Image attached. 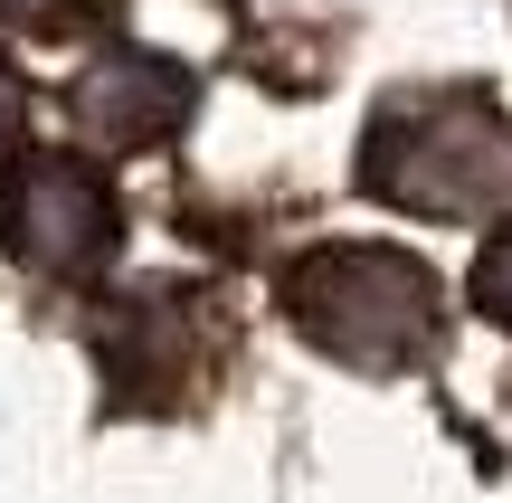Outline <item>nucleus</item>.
<instances>
[{
    "mask_svg": "<svg viewBox=\"0 0 512 503\" xmlns=\"http://www.w3.org/2000/svg\"><path fill=\"white\" fill-rule=\"evenodd\" d=\"M361 190L408 219H484L512 200V114L475 86L389 95L361 133Z\"/></svg>",
    "mask_w": 512,
    "mask_h": 503,
    "instance_id": "obj_1",
    "label": "nucleus"
},
{
    "mask_svg": "<svg viewBox=\"0 0 512 503\" xmlns=\"http://www.w3.org/2000/svg\"><path fill=\"white\" fill-rule=\"evenodd\" d=\"M285 314L313 352L351 361V371H418L446 333L437 323V276L408 247H380V238L304 247L285 266Z\"/></svg>",
    "mask_w": 512,
    "mask_h": 503,
    "instance_id": "obj_2",
    "label": "nucleus"
},
{
    "mask_svg": "<svg viewBox=\"0 0 512 503\" xmlns=\"http://www.w3.org/2000/svg\"><path fill=\"white\" fill-rule=\"evenodd\" d=\"M0 247L48 285H95L124 247V209L105 171H86L76 152L10 143L0 152Z\"/></svg>",
    "mask_w": 512,
    "mask_h": 503,
    "instance_id": "obj_3",
    "label": "nucleus"
},
{
    "mask_svg": "<svg viewBox=\"0 0 512 503\" xmlns=\"http://www.w3.org/2000/svg\"><path fill=\"white\" fill-rule=\"evenodd\" d=\"M95 361H105L114 409H190L209 390V371L228 361V304L181 276L133 285L95 333Z\"/></svg>",
    "mask_w": 512,
    "mask_h": 503,
    "instance_id": "obj_4",
    "label": "nucleus"
},
{
    "mask_svg": "<svg viewBox=\"0 0 512 503\" xmlns=\"http://www.w3.org/2000/svg\"><path fill=\"white\" fill-rule=\"evenodd\" d=\"M57 105H67V124L86 133L95 152H152V143H171V133L190 124V105H200V76H190L181 57L114 48V57H95V67L76 76Z\"/></svg>",
    "mask_w": 512,
    "mask_h": 503,
    "instance_id": "obj_5",
    "label": "nucleus"
},
{
    "mask_svg": "<svg viewBox=\"0 0 512 503\" xmlns=\"http://www.w3.org/2000/svg\"><path fill=\"white\" fill-rule=\"evenodd\" d=\"M475 314L512 333V219L484 238V257H475Z\"/></svg>",
    "mask_w": 512,
    "mask_h": 503,
    "instance_id": "obj_6",
    "label": "nucleus"
},
{
    "mask_svg": "<svg viewBox=\"0 0 512 503\" xmlns=\"http://www.w3.org/2000/svg\"><path fill=\"white\" fill-rule=\"evenodd\" d=\"M114 0H0V19L10 29H38V38H67V29H86V19H105Z\"/></svg>",
    "mask_w": 512,
    "mask_h": 503,
    "instance_id": "obj_7",
    "label": "nucleus"
},
{
    "mask_svg": "<svg viewBox=\"0 0 512 503\" xmlns=\"http://www.w3.org/2000/svg\"><path fill=\"white\" fill-rule=\"evenodd\" d=\"M19 124H29V86H19V67L0 57V133H19Z\"/></svg>",
    "mask_w": 512,
    "mask_h": 503,
    "instance_id": "obj_8",
    "label": "nucleus"
}]
</instances>
